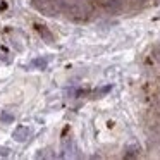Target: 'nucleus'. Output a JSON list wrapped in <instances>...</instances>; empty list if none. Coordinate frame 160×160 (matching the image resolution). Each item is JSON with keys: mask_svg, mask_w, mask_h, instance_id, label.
<instances>
[{"mask_svg": "<svg viewBox=\"0 0 160 160\" xmlns=\"http://www.w3.org/2000/svg\"><path fill=\"white\" fill-rule=\"evenodd\" d=\"M28 136H29V129L28 128H22V126H21V128H18V129H16V132H14V138L18 139V141H24Z\"/></svg>", "mask_w": 160, "mask_h": 160, "instance_id": "1", "label": "nucleus"}, {"mask_svg": "<svg viewBox=\"0 0 160 160\" xmlns=\"http://www.w3.org/2000/svg\"><path fill=\"white\" fill-rule=\"evenodd\" d=\"M0 119H2L4 122H12V121H14V115H9L7 112H4V114L0 115Z\"/></svg>", "mask_w": 160, "mask_h": 160, "instance_id": "2", "label": "nucleus"}, {"mask_svg": "<svg viewBox=\"0 0 160 160\" xmlns=\"http://www.w3.org/2000/svg\"><path fill=\"white\" fill-rule=\"evenodd\" d=\"M35 64H36V66H42V67H45V66H47V62H45V60H42V59L35 60Z\"/></svg>", "mask_w": 160, "mask_h": 160, "instance_id": "3", "label": "nucleus"}]
</instances>
